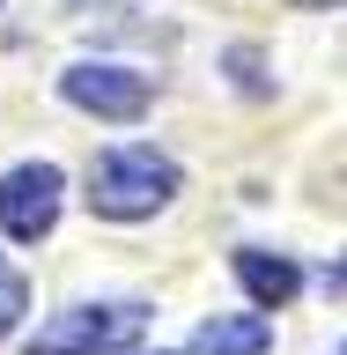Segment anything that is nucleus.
Masks as SVG:
<instances>
[{
	"mask_svg": "<svg viewBox=\"0 0 347 355\" xmlns=\"http://www.w3.org/2000/svg\"><path fill=\"white\" fill-rule=\"evenodd\" d=\"M177 200V163L163 148H104L96 155V171H89V207L111 222H141L155 207H170Z\"/></svg>",
	"mask_w": 347,
	"mask_h": 355,
	"instance_id": "obj_1",
	"label": "nucleus"
},
{
	"mask_svg": "<svg viewBox=\"0 0 347 355\" xmlns=\"http://www.w3.org/2000/svg\"><path fill=\"white\" fill-rule=\"evenodd\" d=\"M141 326H148L141 304H74L22 333V355H118L141 340Z\"/></svg>",
	"mask_w": 347,
	"mask_h": 355,
	"instance_id": "obj_2",
	"label": "nucleus"
},
{
	"mask_svg": "<svg viewBox=\"0 0 347 355\" xmlns=\"http://www.w3.org/2000/svg\"><path fill=\"white\" fill-rule=\"evenodd\" d=\"M60 96L89 119H141L148 111V74H133V67H111V60H74L60 74Z\"/></svg>",
	"mask_w": 347,
	"mask_h": 355,
	"instance_id": "obj_3",
	"label": "nucleus"
},
{
	"mask_svg": "<svg viewBox=\"0 0 347 355\" xmlns=\"http://www.w3.org/2000/svg\"><path fill=\"white\" fill-rule=\"evenodd\" d=\"M60 193H66V178L52 171V163H15V171L0 178V230H8L15 244L52 237V222H60Z\"/></svg>",
	"mask_w": 347,
	"mask_h": 355,
	"instance_id": "obj_4",
	"label": "nucleus"
},
{
	"mask_svg": "<svg viewBox=\"0 0 347 355\" xmlns=\"http://www.w3.org/2000/svg\"><path fill=\"white\" fill-rule=\"evenodd\" d=\"M237 282H244V296L259 311H281L288 296L303 288V266L281 259V252H237Z\"/></svg>",
	"mask_w": 347,
	"mask_h": 355,
	"instance_id": "obj_5",
	"label": "nucleus"
},
{
	"mask_svg": "<svg viewBox=\"0 0 347 355\" xmlns=\"http://www.w3.org/2000/svg\"><path fill=\"white\" fill-rule=\"evenodd\" d=\"M266 348H274V326L259 311H244V318H207L185 355H266Z\"/></svg>",
	"mask_w": 347,
	"mask_h": 355,
	"instance_id": "obj_6",
	"label": "nucleus"
},
{
	"mask_svg": "<svg viewBox=\"0 0 347 355\" xmlns=\"http://www.w3.org/2000/svg\"><path fill=\"white\" fill-rule=\"evenodd\" d=\"M22 311H30V288H22V274H15V266H8V259H0V333H8V326H15V318H22Z\"/></svg>",
	"mask_w": 347,
	"mask_h": 355,
	"instance_id": "obj_7",
	"label": "nucleus"
},
{
	"mask_svg": "<svg viewBox=\"0 0 347 355\" xmlns=\"http://www.w3.org/2000/svg\"><path fill=\"white\" fill-rule=\"evenodd\" d=\"M310 8H340V0H310Z\"/></svg>",
	"mask_w": 347,
	"mask_h": 355,
	"instance_id": "obj_8",
	"label": "nucleus"
}]
</instances>
